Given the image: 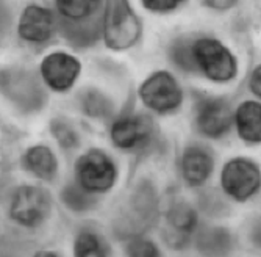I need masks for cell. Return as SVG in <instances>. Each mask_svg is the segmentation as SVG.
<instances>
[{
	"label": "cell",
	"mask_w": 261,
	"mask_h": 257,
	"mask_svg": "<svg viewBox=\"0 0 261 257\" xmlns=\"http://www.w3.org/2000/svg\"><path fill=\"white\" fill-rule=\"evenodd\" d=\"M50 212V198L39 186H20L16 190L10 215L11 218L25 226V227H36L39 226Z\"/></svg>",
	"instance_id": "7"
},
{
	"label": "cell",
	"mask_w": 261,
	"mask_h": 257,
	"mask_svg": "<svg viewBox=\"0 0 261 257\" xmlns=\"http://www.w3.org/2000/svg\"><path fill=\"white\" fill-rule=\"evenodd\" d=\"M82 71L80 61L66 52L49 54L41 63V76L47 86L64 92L74 86Z\"/></svg>",
	"instance_id": "10"
},
{
	"label": "cell",
	"mask_w": 261,
	"mask_h": 257,
	"mask_svg": "<svg viewBox=\"0 0 261 257\" xmlns=\"http://www.w3.org/2000/svg\"><path fill=\"white\" fill-rule=\"evenodd\" d=\"M100 5H103L102 2H88V0H60L57 2V8L60 11V14L64 19L69 20H83L91 17L94 13H96Z\"/></svg>",
	"instance_id": "20"
},
{
	"label": "cell",
	"mask_w": 261,
	"mask_h": 257,
	"mask_svg": "<svg viewBox=\"0 0 261 257\" xmlns=\"http://www.w3.org/2000/svg\"><path fill=\"white\" fill-rule=\"evenodd\" d=\"M185 2L181 0H144L142 5H144L147 10L150 11H156V13H169L177 10L180 5H183Z\"/></svg>",
	"instance_id": "25"
},
{
	"label": "cell",
	"mask_w": 261,
	"mask_h": 257,
	"mask_svg": "<svg viewBox=\"0 0 261 257\" xmlns=\"http://www.w3.org/2000/svg\"><path fill=\"white\" fill-rule=\"evenodd\" d=\"M197 226V214L188 202L178 201L171 205L166 215L164 237L171 246L181 248Z\"/></svg>",
	"instance_id": "12"
},
{
	"label": "cell",
	"mask_w": 261,
	"mask_h": 257,
	"mask_svg": "<svg viewBox=\"0 0 261 257\" xmlns=\"http://www.w3.org/2000/svg\"><path fill=\"white\" fill-rule=\"evenodd\" d=\"M141 20L124 0L108 2L102 22V33L105 42L113 51H125L136 44L141 36Z\"/></svg>",
	"instance_id": "1"
},
{
	"label": "cell",
	"mask_w": 261,
	"mask_h": 257,
	"mask_svg": "<svg viewBox=\"0 0 261 257\" xmlns=\"http://www.w3.org/2000/svg\"><path fill=\"white\" fill-rule=\"evenodd\" d=\"M213 161L211 154L202 146H189L183 151L180 158V168L183 179L191 186L203 185L213 173Z\"/></svg>",
	"instance_id": "13"
},
{
	"label": "cell",
	"mask_w": 261,
	"mask_h": 257,
	"mask_svg": "<svg viewBox=\"0 0 261 257\" xmlns=\"http://www.w3.org/2000/svg\"><path fill=\"white\" fill-rule=\"evenodd\" d=\"M33 257H60V255L52 251H38Z\"/></svg>",
	"instance_id": "28"
},
{
	"label": "cell",
	"mask_w": 261,
	"mask_h": 257,
	"mask_svg": "<svg viewBox=\"0 0 261 257\" xmlns=\"http://www.w3.org/2000/svg\"><path fill=\"white\" fill-rule=\"evenodd\" d=\"M74 254L75 257H107V248L96 233L85 230L75 240Z\"/></svg>",
	"instance_id": "22"
},
{
	"label": "cell",
	"mask_w": 261,
	"mask_h": 257,
	"mask_svg": "<svg viewBox=\"0 0 261 257\" xmlns=\"http://www.w3.org/2000/svg\"><path fill=\"white\" fill-rule=\"evenodd\" d=\"M224 192L236 201H247L259 189V168L252 160L238 157L225 163L221 174Z\"/></svg>",
	"instance_id": "6"
},
{
	"label": "cell",
	"mask_w": 261,
	"mask_h": 257,
	"mask_svg": "<svg viewBox=\"0 0 261 257\" xmlns=\"http://www.w3.org/2000/svg\"><path fill=\"white\" fill-rule=\"evenodd\" d=\"M61 199L70 210H75V212L89 210L97 204L96 193L85 190L79 182L66 185L64 190L61 192Z\"/></svg>",
	"instance_id": "19"
},
{
	"label": "cell",
	"mask_w": 261,
	"mask_h": 257,
	"mask_svg": "<svg viewBox=\"0 0 261 257\" xmlns=\"http://www.w3.org/2000/svg\"><path fill=\"white\" fill-rule=\"evenodd\" d=\"M193 44L194 41H191L189 38H180L174 41L169 48V57L174 61V64L188 73L197 71L194 54H193Z\"/></svg>",
	"instance_id": "21"
},
{
	"label": "cell",
	"mask_w": 261,
	"mask_h": 257,
	"mask_svg": "<svg viewBox=\"0 0 261 257\" xmlns=\"http://www.w3.org/2000/svg\"><path fill=\"white\" fill-rule=\"evenodd\" d=\"M233 120L241 139L250 145L261 142V105L255 101H246L236 108Z\"/></svg>",
	"instance_id": "14"
},
{
	"label": "cell",
	"mask_w": 261,
	"mask_h": 257,
	"mask_svg": "<svg viewBox=\"0 0 261 257\" xmlns=\"http://www.w3.org/2000/svg\"><path fill=\"white\" fill-rule=\"evenodd\" d=\"M233 124L230 104L221 98H203L196 105V129L208 138L224 136Z\"/></svg>",
	"instance_id": "9"
},
{
	"label": "cell",
	"mask_w": 261,
	"mask_h": 257,
	"mask_svg": "<svg viewBox=\"0 0 261 257\" xmlns=\"http://www.w3.org/2000/svg\"><path fill=\"white\" fill-rule=\"evenodd\" d=\"M57 19L49 8L29 5L19 20V36L29 42H45L57 30Z\"/></svg>",
	"instance_id": "11"
},
{
	"label": "cell",
	"mask_w": 261,
	"mask_h": 257,
	"mask_svg": "<svg viewBox=\"0 0 261 257\" xmlns=\"http://www.w3.org/2000/svg\"><path fill=\"white\" fill-rule=\"evenodd\" d=\"M57 27H60L61 35L74 45V48H89L94 42H97L100 33H102V27L99 24L97 19H83V20H69V19H63L60 24H57Z\"/></svg>",
	"instance_id": "15"
},
{
	"label": "cell",
	"mask_w": 261,
	"mask_h": 257,
	"mask_svg": "<svg viewBox=\"0 0 261 257\" xmlns=\"http://www.w3.org/2000/svg\"><path fill=\"white\" fill-rule=\"evenodd\" d=\"M23 163L35 176L42 180H52L58 173V161L55 154L49 146L44 145L30 148L23 155Z\"/></svg>",
	"instance_id": "17"
},
{
	"label": "cell",
	"mask_w": 261,
	"mask_h": 257,
	"mask_svg": "<svg viewBox=\"0 0 261 257\" xmlns=\"http://www.w3.org/2000/svg\"><path fill=\"white\" fill-rule=\"evenodd\" d=\"M77 182L91 193L108 192L116 182V165L99 149H91L75 163Z\"/></svg>",
	"instance_id": "4"
},
{
	"label": "cell",
	"mask_w": 261,
	"mask_h": 257,
	"mask_svg": "<svg viewBox=\"0 0 261 257\" xmlns=\"http://www.w3.org/2000/svg\"><path fill=\"white\" fill-rule=\"evenodd\" d=\"M50 130L55 139L64 149H74L79 146V135L75 129L63 118H55L50 123Z\"/></svg>",
	"instance_id": "23"
},
{
	"label": "cell",
	"mask_w": 261,
	"mask_h": 257,
	"mask_svg": "<svg viewBox=\"0 0 261 257\" xmlns=\"http://www.w3.org/2000/svg\"><path fill=\"white\" fill-rule=\"evenodd\" d=\"M156 129L147 114H130L116 120L111 126V142L121 149H142L150 145Z\"/></svg>",
	"instance_id": "8"
},
{
	"label": "cell",
	"mask_w": 261,
	"mask_h": 257,
	"mask_svg": "<svg viewBox=\"0 0 261 257\" xmlns=\"http://www.w3.org/2000/svg\"><path fill=\"white\" fill-rule=\"evenodd\" d=\"M128 257H160L156 245L147 239H133L127 245Z\"/></svg>",
	"instance_id": "24"
},
{
	"label": "cell",
	"mask_w": 261,
	"mask_h": 257,
	"mask_svg": "<svg viewBox=\"0 0 261 257\" xmlns=\"http://www.w3.org/2000/svg\"><path fill=\"white\" fill-rule=\"evenodd\" d=\"M0 91L19 108L29 111L39 110L47 101L36 77L22 69H5L0 73Z\"/></svg>",
	"instance_id": "5"
},
{
	"label": "cell",
	"mask_w": 261,
	"mask_h": 257,
	"mask_svg": "<svg viewBox=\"0 0 261 257\" xmlns=\"http://www.w3.org/2000/svg\"><path fill=\"white\" fill-rule=\"evenodd\" d=\"M196 66L213 82L225 83L238 74V63L225 45L213 38H199L193 44Z\"/></svg>",
	"instance_id": "2"
},
{
	"label": "cell",
	"mask_w": 261,
	"mask_h": 257,
	"mask_svg": "<svg viewBox=\"0 0 261 257\" xmlns=\"http://www.w3.org/2000/svg\"><path fill=\"white\" fill-rule=\"evenodd\" d=\"M79 102H80V108L82 111L89 116V118H108L111 116L113 110H114V104L113 101L102 92L100 89L96 88H86L83 91H80L79 95Z\"/></svg>",
	"instance_id": "18"
},
{
	"label": "cell",
	"mask_w": 261,
	"mask_h": 257,
	"mask_svg": "<svg viewBox=\"0 0 261 257\" xmlns=\"http://www.w3.org/2000/svg\"><path fill=\"white\" fill-rule=\"evenodd\" d=\"M196 246L205 257H227L233 249V237L225 227H203L196 236Z\"/></svg>",
	"instance_id": "16"
},
{
	"label": "cell",
	"mask_w": 261,
	"mask_h": 257,
	"mask_svg": "<svg viewBox=\"0 0 261 257\" xmlns=\"http://www.w3.org/2000/svg\"><path fill=\"white\" fill-rule=\"evenodd\" d=\"M203 5H206L210 8H216V10H227V8L234 7L236 2H231V0H228V2H215V0H208V2H203Z\"/></svg>",
	"instance_id": "27"
},
{
	"label": "cell",
	"mask_w": 261,
	"mask_h": 257,
	"mask_svg": "<svg viewBox=\"0 0 261 257\" xmlns=\"http://www.w3.org/2000/svg\"><path fill=\"white\" fill-rule=\"evenodd\" d=\"M250 89L255 96H261V66L258 64L253 73H252V77H250Z\"/></svg>",
	"instance_id": "26"
},
{
	"label": "cell",
	"mask_w": 261,
	"mask_h": 257,
	"mask_svg": "<svg viewBox=\"0 0 261 257\" xmlns=\"http://www.w3.org/2000/svg\"><path fill=\"white\" fill-rule=\"evenodd\" d=\"M139 98L150 110L166 114L175 111L183 102V89L168 71H158L139 86Z\"/></svg>",
	"instance_id": "3"
}]
</instances>
